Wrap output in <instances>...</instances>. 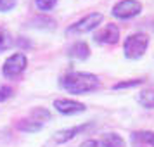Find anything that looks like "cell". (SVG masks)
Returning <instances> with one entry per match:
<instances>
[{"mask_svg": "<svg viewBox=\"0 0 154 147\" xmlns=\"http://www.w3.org/2000/svg\"><path fill=\"white\" fill-rule=\"evenodd\" d=\"M59 85L64 92L71 95H87L100 88V78L88 71H69L61 76Z\"/></svg>", "mask_w": 154, "mask_h": 147, "instance_id": "cell-1", "label": "cell"}, {"mask_svg": "<svg viewBox=\"0 0 154 147\" xmlns=\"http://www.w3.org/2000/svg\"><path fill=\"white\" fill-rule=\"evenodd\" d=\"M149 35L142 33V31H135L130 33L123 40V56L128 61H139L146 56L147 49H149Z\"/></svg>", "mask_w": 154, "mask_h": 147, "instance_id": "cell-2", "label": "cell"}, {"mask_svg": "<svg viewBox=\"0 0 154 147\" xmlns=\"http://www.w3.org/2000/svg\"><path fill=\"white\" fill-rule=\"evenodd\" d=\"M102 23H104V14L102 12H88L87 16L75 21L71 26H68L66 35H87V33H92L97 28H100Z\"/></svg>", "mask_w": 154, "mask_h": 147, "instance_id": "cell-3", "label": "cell"}, {"mask_svg": "<svg viewBox=\"0 0 154 147\" xmlns=\"http://www.w3.org/2000/svg\"><path fill=\"white\" fill-rule=\"evenodd\" d=\"M28 68V57L24 52H14L4 61L2 64V75L7 80H16L19 78Z\"/></svg>", "mask_w": 154, "mask_h": 147, "instance_id": "cell-4", "label": "cell"}, {"mask_svg": "<svg viewBox=\"0 0 154 147\" xmlns=\"http://www.w3.org/2000/svg\"><path fill=\"white\" fill-rule=\"evenodd\" d=\"M142 9L144 5L140 0H119L111 7V16L119 21H130L142 14Z\"/></svg>", "mask_w": 154, "mask_h": 147, "instance_id": "cell-5", "label": "cell"}, {"mask_svg": "<svg viewBox=\"0 0 154 147\" xmlns=\"http://www.w3.org/2000/svg\"><path fill=\"white\" fill-rule=\"evenodd\" d=\"M119 38H121V31L114 23H106L94 31V42L97 45H116Z\"/></svg>", "mask_w": 154, "mask_h": 147, "instance_id": "cell-6", "label": "cell"}, {"mask_svg": "<svg viewBox=\"0 0 154 147\" xmlns=\"http://www.w3.org/2000/svg\"><path fill=\"white\" fill-rule=\"evenodd\" d=\"M52 107L63 116H76L87 111V106L83 102L73 100V99H56L52 102Z\"/></svg>", "mask_w": 154, "mask_h": 147, "instance_id": "cell-7", "label": "cell"}, {"mask_svg": "<svg viewBox=\"0 0 154 147\" xmlns=\"http://www.w3.org/2000/svg\"><path fill=\"white\" fill-rule=\"evenodd\" d=\"M92 126H94V123H92V121H87V123H82V125H76V126L63 128V130H59V132L54 133V142L59 144V145H63V144H66V142L73 140L76 135L85 133L87 130H90Z\"/></svg>", "mask_w": 154, "mask_h": 147, "instance_id": "cell-8", "label": "cell"}, {"mask_svg": "<svg viewBox=\"0 0 154 147\" xmlns=\"http://www.w3.org/2000/svg\"><path fill=\"white\" fill-rule=\"evenodd\" d=\"M92 50H90V45L83 40H78L71 45L69 49H68V57L71 59H75V61H87L88 57H90Z\"/></svg>", "mask_w": 154, "mask_h": 147, "instance_id": "cell-9", "label": "cell"}, {"mask_svg": "<svg viewBox=\"0 0 154 147\" xmlns=\"http://www.w3.org/2000/svg\"><path fill=\"white\" fill-rule=\"evenodd\" d=\"M16 130H19V132L23 133H38L40 130H43V123H40V121H36V119L33 118H21L17 119L14 123Z\"/></svg>", "mask_w": 154, "mask_h": 147, "instance_id": "cell-10", "label": "cell"}, {"mask_svg": "<svg viewBox=\"0 0 154 147\" xmlns=\"http://www.w3.org/2000/svg\"><path fill=\"white\" fill-rule=\"evenodd\" d=\"M99 147H126V140L116 132L104 133L99 140Z\"/></svg>", "mask_w": 154, "mask_h": 147, "instance_id": "cell-11", "label": "cell"}, {"mask_svg": "<svg viewBox=\"0 0 154 147\" xmlns=\"http://www.w3.org/2000/svg\"><path fill=\"white\" fill-rule=\"evenodd\" d=\"M146 83V78H132V80H119L112 85L111 88L114 92L118 90H128V88H137V87H142Z\"/></svg>", "mask_w": 154, "mask_h": 147, "instance_id": "cell-12", "label": "cell"}, {"mask_svg": "<svg viewBox=\"0 0 154 147\" xmlns=\"http://www.w3.org/2000/svg\"><path fill=\"white\" fill-rule=\"evenodd\" d=\"M56 19H52L49 16H38L35 19H31V28H36V29H54L56 28Z\"/></svg>", "mask_w": 154, "mask_h": 147, "instance_id": "cell-13", "label": "cell"}, {"mask_svg": "<svg viewBox=\"0 0 154 147\" xmlns=\"http://www.w3.org/2000/svg\"><path fill=\"white\" fill-rule=\"evenodd\" d=\"M137 100L144 109H154V90H151V88L140 90V93L137 95Z\"/></svg>", "mask_w": 154, "mask_h": 147, "instance_id": "cell-14", "label": "cell"}, {"mask_svg": "<svg viewBox=\"0 0 154 147\" xmlns=\"http://www.w3.org/2000/svg\"><path fill=\"white\" fill-rule=\"evenodd\" d=\"M132 139L140 142V144H146L149 147H154V132L151 130H140V132H133Z\"/></svg>", "mask_w": 154, "mask_h": 147, "instance_id": "cell-15", "label": "cell"}, {"mask_svg": "<svg viewBox=\"0 0 154 147\" xmlns=\"http://www.w3.org/2000/svg\"><path fill=\"white\" fill-rule=\"evenodd\" d=\"M12 45H14V38H12V35H11L5 28L0 26V54L5 52V50H9Z\"/></svg>", "mask_w": 154, "mask_h": 147, "instance_id": "cell-16", "label": "cell"}, {"mask_svg": "<svg viewBox=\"0 0 154 147\" xmlns=\"http://www.w3.org/2000/svg\"><path fill=\"white\" fill-rule=\"evenodd\" d=\"M29 118L36 119L40 123H45V121H50V112L47 109H43V107H35L33 111L29 112Z\"/></svg>", "mask_w": 154, "mask_h": 147, "instance_id": "cell-17", "label": "cell"}, {"mask_svg": "<svg viewBox=\"0 0 154 147\" xmlns=\"http://www.w3.org/2000/svg\"><path fill=\"white\" fill-rule=\"evenodd\" d=\"M57 5V0H35V7L42 12V14H47L52 9Z\"/></svg>", "mask_w": 154, "mask_h": 147, "instance_id": "cell-18", "label": "cell"}, {"mask_svg": "<svg viewBox=\"0 0 154 147\" xmlns=\"http://www.w3.org/2000/svg\"><path fill=\"white\" fill-rule=\"evenodd\" d=\"M14 95V88L11 85H2L0 87V102H5Z\"/></svg>", "mask_w": 154, "mask_h": 147, "instance_id": "cell-19", "label": "cell"}, {"mask_svg": "<svg viewBox=\"0 0 154 147\" xmlns=\"http://www.w3.org/2000/svg\"><path fill=\"white\" fill-rule=\"evenodd\" d=\"M16 0H2V5H0V12H9L16 7Z\"/></svg>", "mask_w": 154, "mask_h": 147, "instance_id": "cell-20", "label": "cell"}, {"mask_svg": "<svg viewBox=\"0 0 154 147\" xmlns=\"http://www.w3.org/2000/svg\"><path fill=\"white\" fill-rule=\"evenodd\" d=\"M14 43H16V45H19V47H23V49H29V47H31V42L24 40V36H19V38H16Z\"/></svg>", "mask_w": 154, "mask_h": 147, "instance_id": "cell-21", "label": "cell"}, {"mask_svg": "<svg viewBox=\"0 0 154 147\" xmlns=\"http://www.w3.org/2000/svg\"><path fill=\"white\" fill-rule=\"evenodd\" d=\"M0 5H2V0H0Z\"/></svg>", "mask_w": 154, "mask_h": 147, "instance_id": "cell-22", "label": "cell"}]
</instances>
